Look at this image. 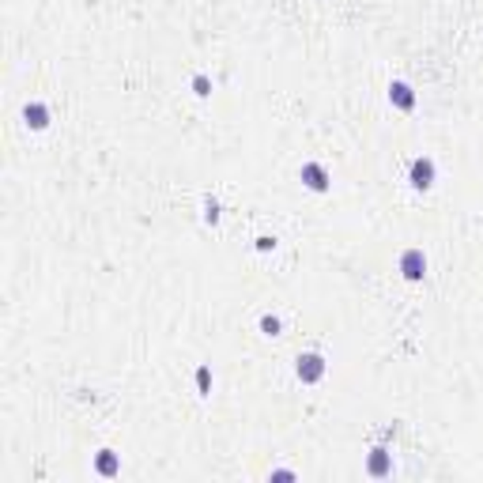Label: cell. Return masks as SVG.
<instances>
[{
	"label": "cell",
	"instance_id": "1",
	"mask_svg": "<svg viewBox=\"0 0 483 483\" xmlns=\"http://www.w3.org/2000/svg\"><path fill=\"white\" fill-rule=\"evenodd\" d=\"M400 272H404L408 279H423V272H427V257H423V249H408V253L400 257Z\"/></svg>",
	"mask_w": 483,
	"mask_h": 483
},
{
	"label": "cell",
	"instance_id": "2",
	"mask_svg": "<svg viewBox=\"0 0 483 483\" xmlns=\"http://www.w3.org/2000/svg\"><path fill=\"white\" fill-rule=\"evenodd\" d=\"M411 185L416 189L435 185V163H430V159H416V163H411Z\"/></svg>",
	"mask_w": 483,
	"mask_h": 483
},
{
	"label": "cell",
	"instance_id": "3",
	"mask_svg": "<svg viewBox=\"0 0 483 483\" xmlns=\"http://www.w3.org/2000/svg\"><path fill=\"white\" fill-rule=\"evenodd\" d=\"M321 374H325V359H321V355L310 351V355L298 359V378H302V381H317Z\"/></svg>",
	"mask_w": 483,
	"mask_h": 483
},
{
	"label": "cell",
	"instance_id": "4",
	"mask_svg": "<svg viewBox=\"0 0 483 483\" xmlns=\"http://www.w3.org/2000/svg\"><path fill=\"white\" fill-rule=\"evenodd\" d=\"M302 181H306L314 193H325V189H329V174H325V166H317V163L302 166Z\"/></svg>",
	"mask_w": 483,
	"mask_h": 483
},
{
	"label": "cell",
	"instance_id": "5",
	"mask_svg": "<svg viewBox=\"0 0 483 483\" xmlns=\"http://www.w3.org/2000/svg\"><path fill=\"white\" fill-rule=\"evenodd\" d=\"M389 102H397L400 110H411V106H416V95H411L408 84H400V79H397V84L389 87Z\"/></svg>",
	"mask_w": 483,
	"mask_h": 483
},
{
	"label": "cell",
	"instance_id": "6",
	"mask_svg": "<svg viewBox=\"0 0 483 483\" xmlns=\"http://www.w3.org/2000/svg\"><path fill=\"white\" fill-rule=\"evenodd\" d=\"M23 117H27V125H30V128H46V125H49V110H46L42 102L27 106V114H23Z\"/></svg>",
	"mask_w": 483,
	"mask_h": 483
},
{
	"label": "cell",
	"instance_id": "7",
	"mask_svg": "<svg viewBox=\"0 0 483 483\" xmlns=\"http://www.w3.org/2000/svg\"><path fill=\"white\" fill-rule=\"evenodd\" d=\"M385 468H389V461H385V449H374V461H370V472H374V476H385Z\"/></svg>",
	"mask_w": 483,
	"mask_h": 483
},
{
	"label": "cell",
	"instance_id": "8",
	"mask_svg": "<svg viewBox=\"0 0 483 483\" xmlns=\"http://www.w3.org/2000/svg\"><path fill=\"white\" fill-rule=\"evenodd\" d=\"M260 329H265L268 336H276V332H279V321H276V317H265V321H260Z\"/></svg>",
	"mask_w": 483,
	"mask_h": 483
},
{
	"label": "cell",
	"instance_id": "9",
	"mask_svg": "<svg viewBox=\"0 0 483 483\" xmlns=\"http://www.w3.org/2000/svg\"><path fill=\"white\" fill-rule=\"evenodd\" d=\"M98 468H102V472H114L117 465H114V457H110V453H106V457H102V461H98Z\"/></svg>",
	"mask_w": 483,
	"mask_h": 483
}]
</instances>
